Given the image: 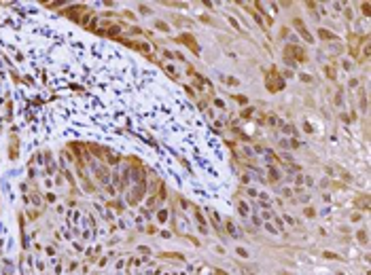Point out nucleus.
<instances>
[{
    "instance_id": "1",
    "label": "nucleus",
    "mask_w": 371,
    "mask_h": 275,
    "mask_svg": "<svg viewBox=\"0 0 371 275\" xmlns=\"http://www.w3.org/2000/svg\"><path fill=\"white\" fill-rule=\"evenodd\" d=\"M288 51H291V53H295V57H297V60H303V51H301V49H297V47H288V49H286V53H288Z\"/></svg>"
},
{
    "instance_id": "2",
    "label": "nucleus",
    "mask_w": 371,
    "mask_h": 275,
    "mask_svg": "<svg viewBox=\"0 0 371 275\" xmlns=\"http://www.w3.org/2000/svg\"><path fill=\"white\" fill-rule=\"evenodd\" d=\"M182 40H185V42H189V45H191V49H193V51H197V47H195V42H193V40H191V36H182Z\"/></svg>"
},
{
    "instance_id": "3",
    "label": "nucleus",
    "mask_w": 371,
    "mask_h": 275,
    "mask_svg": "<svg viewBox=\"0 0 371 275\" xmlns=\"http://www.w3.org/2000/svg\"><path fill=\"white\" fill-rule=\"evenodd\" d=\"M320 36H324V38H333V34H329V32H324V30H320Z\"/></svg>"
}]
</instances>
